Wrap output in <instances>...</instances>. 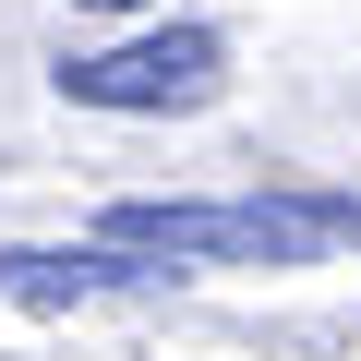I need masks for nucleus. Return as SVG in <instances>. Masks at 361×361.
<instances>
[{
	"label": "nucleus",
	"mask_w": 361,
	"mask_h": 361,
	"mask_svg": "<svg viewBox=\"0 0 361 361\" xmlns=\"http://www.w3.org/2000/svg\"><path fill=\"white\" fill-rule=\"evenodd\" d=\"M85 13H133V0H85Z\"/></svg>",
	"instance_id": "obj_4"
},
{
	"label": "nucleus",
	"mask_w": 361,
	"mask_h": 361,
	"mask_svg": "<svg viewBox=\"0 0 361 361\" xmlns=\"http://www.w3.org/2000/svg\"><path fill=\"white\" fill-rule=\"evenodd\" d=\"M180 265H157V253H133V241H85V253H49V241H13L0 253V301L13 313H85V301H145V289H169Z\"/></svg>",
	"instance_id": "obj_3"
},
{
	"label": "nucleus",
	"mask_w": 361,
	"mask_h": 361,
	"mask_svg": "<svg viewBox=\"0 0 361 361\" xmlns=\"http://www.w3.org/2000/svg\"><path fill=\"white\" fill-rule=\"evenodd\" d=\"M217 85H229V37H205V25H157V37H121V49L61 61V97L73 109H121V121L205 109Z\"/></svg>",
	"instance_id": "obj_2"
},
{
	"label": "nucleus",
	"mask_w": 361,
	"mask_h": 361,
	"mask_svg": "<svg viewBox=\"0 0 361 361\" xmlns=\"http://www.w3.org/2000/svg\"><path fill=\"white\" fill-rule=\"evenodd\" d=\"M109 241L157 253V265H313L337 241H361V193H241V205H109Z\"/></svg>",
	"instance_id": "obj_1"
}]
</instances>
